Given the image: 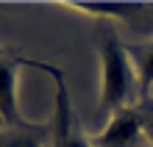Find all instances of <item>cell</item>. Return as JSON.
<instances>
[{
	"mask_svg": "<svg viewBox=\"0 0 153 147\" xmlns=\"http://www.w3.org/2000/svg\"><path fill=\"white\" fill-rule=\"evenodd\" d=\"M17 83H20V58L0 56V122L3 128L31 125L17 103Z\"/></svg>",
	"mask_w": 153,
	"mask_h": 147,
	"instance_id": "obj_3",
	"label": "cell"
},
{
	"mask_svg": "<svg viewBox=\"0 0 153 147\" xmlns=\"http://www.w3.org/2000/svg\"><path fill=\"white\" fill-rule=\"evenodd\" d=\"M142 139V114L139 106H125L109 117L106 128L95 139V147H134Z\"/></svg>",
	"mask_w": 153,
	"mask_h": 147,
	"instance_id": "obj_2",
	"label": "cell"
},
{
	"mask_svg": "<svg viewBox=\"0 0 153 147\" xmlns=\"http://www.w3.org/2000/svg\"><path fill=\"white\" fill-rule=\"evenodd\" d=\"M139 114H142V139L153 147V97L139 100Z\"/></svg>",
	"mask_w": 153,
	"mask_h": 147,
	"instance_id": "obj_7",
	"label": "cell"
},
{
	"mask_svg": "<svg viewBox=\"0 0 153 147\" xmlns=\"http://www.w3.org/2000/svg\"><path fill=\"white\" fill-rule=\"evenodd\" d=\"M67 6L75 8V11H84L89 17H114V20H128L137 11H145L142 3H89V0L78 3V0H70Z\"/></svg>",
	"mask_w": 153,
	"mask_h": 147,
	"instance_id": "obj_5",
	"label": "cell"
},
{
	"mask_svg": "<svg viewBox=\"0 0 153 147\" xmlns=\"http://www.w3.org/2000/svg\"><path fill=\"white\" fill-rule=\"evenodd\" d=\"M134 103H139L134 61L117 33L106 31L100 39V108L111 117L114 111Z\"/></svg>",
	"mask_w": 153,
	"mask_h": 147,
	"instance_id": "obj_1",
	"label": "cell"
},
{
	"mask_svg": "<svg viewBox=\"0 0 153 147\" xmlns=\"http://www.w3.org/2000/svg\"><path fill=\"white\" fill-rule=\"evenodd\" d=\"M45 131L36 125L0 128V147H45Z\"/></svg>",
	"mask_w": 153,
	"mask_h": 147,
	"instance_id": "obj_6",
	"label": "cell"
},
{
	"mask_svg": "<svg viewBox=\"0 0 153 147\" xmlns=\"http://www.w3.org/2000/svg\"><path fill=\"white\" fill-rule=\"evenodd\" d=\"M128 56L134 61V69H137L139 100H148L150 97V89H153V42L128 47Z\"/></svg>",
	"mask_w": 153,
	"mask_h": 147,
	"instance_id": "obj_4",
	"label": "cell"
},
{
	"mask_svg": "<svg viewBox=\"0 0 153 147\" xmlns=\"http://www.w3.org/2000/svg\"><path fill=\"white\" fill-rule=\"evenodd\" d=\"M0 56H6V53H3V50H0Z\"/></svg>",
	"mask_w": 153,
	"mask_h": 147,
	"instance_id": "obj_8",
	"label": "cell"
}]
</instances>
